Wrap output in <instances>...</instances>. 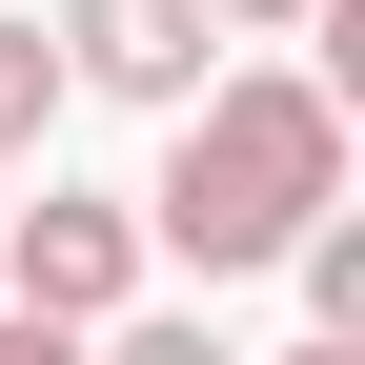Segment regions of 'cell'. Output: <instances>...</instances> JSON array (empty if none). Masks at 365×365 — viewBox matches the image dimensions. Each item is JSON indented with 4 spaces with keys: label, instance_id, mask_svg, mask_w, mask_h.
Segmentation results:
<instances>
[{
    "label": "cell",
    "instance_id": "cell-1",
    "mask_svg": "<svg viewBox=\"0 0 365 365\" xmlns=\"http://www.w3.org/2000/svg\"><path fill=\"white\" fill-rule=\"evenodd\" d=\"M325 203H345V102H325V81H203V102L163 122V182L122 223H143V264L244 284V264H284Z\"/></svg>",
    "mask_w": 365,
    "mask_h": 365
},
{
    "label": "cell",
    "instance_id": "cell-2",
    "mask_svg": "<svg viewBox=\"0 0 365 365\" xmlns=\"http://www.w3.org/2000/svg\"><path fill=\"white\" fill-rule=\"evenodd\" d=\"M0 304H21V325H122V304H143V223H122L102 182H41V203L0 223Z\"/></svg>",
    "mask_w": 365,
    "mask_h": 365
},
{
    "label": "cell",
    "instance_id": "cell-3",
    "mask_svg": "<svg viewBox=\"0 0 365 365\" xmlns=\"http://www.w3.org/2000/svg\"><path fill=\"white\" fill-rule=\"evenodd\" d=\"M41 41H61V81H102V102H163V122L223 81V61H203V41H223L203 0H61Z\"/></svg>",
    "mask_w": 365,
    "mask_h": 365
},
{
    "label": "cell",
    "instance_id": "cell-4",
    "mask_svg": "<svg viewBox=\"0 0 365 365\" xmlns=\"http://www.w3.org/2000/svg\"><path fill=\"white\" fill-rule=\"evenodd\" d=\"M61 102H81V81H61V41H41V21H0V163H41V143H61Z\"/></svg>",
    "mask_w": 365,
    "mask_h": 365
},
{
    "label": "cell",
    "instance_id": "cell-5",
    "mask_svg": "<svg viewBox=\"0 0 365 365\" xmlns=\"http://www.w3.org/2000/svg\"><path fill=\"white\" fill-rule=\"evenodd\" d=\"M81 365H244V345H223L203 304H122V325H81Z\"/></svg>",
    "mask_w": 365,
    "mask_h": 365
},
{
    "label": "cell",
    "instance_id": "cell-6",
    "mask_svg": "<svg viewBox=\"0 0 365 365\" xmlns=\"http://www.w3.org/2000/svg\"><path fill=\"white\" fill-rule=\"evenodd\" d=\"M203 21H244V41H304V21H325V0H203Z\"/></svg>",
    "mask_w": 365,
    "mask_h": 365
},
{
    "label": "cell",
    "instance_id": "cell-7",
    "mask_svg": "<svg viewBox=\"0 0 365 365\" xmlns=\"http://www.w3.org/2000/svg\"><path fill=\"white\" fill-rule=\"evenodd\" d=\"M0 365H81V325H21V304H0Z\"/></svg>",
    "mask_w": 365,
    "mask_h": 365
},
{
    "label": "cell",
    "instance_id": "cell-8",
    "mask_svg": "<svg viewBox=\"0 0 365 365\" xmlns=\"http://www.w3.org/2000/svg\"><path fill=\"white\" fill-rule=\"evenodd\" d=\"M264 365H365V345H264Z\"/></svg>",
    "mask_w": 365,
    "mask_h": 365
}]
</instances>
